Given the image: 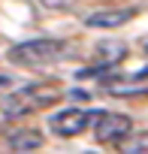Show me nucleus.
Segmentation results:
<instances>
[{
  "mask_svg": "<svg viewBox=\"0 0 148 154\" xmlns=\"http://www.w3.org/2000/svg\"><path fill=\"white\" fill-rule=\"evenodd\" d=\"M127 151H145V133H139V142H133V145H127Z\"/></svg>",
  "mask_w": 148,
  "mask_h": 154,
  "instance_id": "nucleus-10",
  "label": "nucleus"
},
{
  "mask_svg": "<svg viewBox=\"0 0 148 154\" xmlns=\"http://www.w3.org/2000/svg\"><path fill=\"white\" fill-rule=\"evenodd\" d=\"M9 148L12 151H39L42 148V133L39 130H15L9 136Z\"/></svg>",
  "mask_w": 148,
  "mask_h": 154,
  "instance_id": "nucleus-8",
  "label": "nucleus"
},
{
  "mask_svg": "<svg viewBox=\"0 0 148 154\" xmlns=\"http://www.w3.org/2000/svg\"><path fill=\"white\" fill-rule=\"evenodd\" d=\"M66 42L63 39H27V42H18L6 51V60L9 63H18V66H45V63H54L60 57H66Z\"/></svg>",
  "mask_w": 148,
  "mask_h": 154,
  "instance_id": "nucleus-1",
  "label": "nucleus"
},
{
  "mask_svg": "<svg viewBox=\"0 0 148 154\" xmlns=\"http://www.w3.org/2000/svg\"><path fill=\"white\" fill-rule=\"evenodd\" d=\"M100 112H85V109H60L48 118V127L54 136L60 139H72V136H79L82 130H88V124L97 118Z\"/></svg>",
  "mask_w": 148,
  "mask_h": 154,
  "instance_id": "nucleus-2",
  "label": "nucleus"
},
{
  "mask_svg": "<svg viewBox=\"0 0 148 154\" xmlns=\"http://www.w3.org/2000/svg\"><path fill=\"white\" fill-rule=\"evenodd\" d=\"M124 54H127L124 42H100V45H97L94 66L82 69V72H79V79H88V75H100V69H112L118 60H124Z\"/></svg>",
  "mask_w": 148,
  "mask_h": 154,
  "instance_id": "nucleus-5",
  "label": "nucleus"
},
{
  "mask_svg": "<svg viewBox=\"0 0 148 154\" xmlns=\"http://www.w3.org/2000/svg\"><path fill=\"white\" fill-rule=\"evenodd\" d=\"M103 91L112 97H133V94H145V72H136L130 79H109L103 82Z\"/></svg>",
  "mask_w": 148,
  "mask_h": 154,
  "instance_id": "nucleus-6",
  "label": "nucleus"
},
{
  "mask_svg": "<svg viewBox=\"0 0 148 154\" xmlns=\"http://www.w3.org/2000/svg\"><path fill=\"white\" fill-rule=\"evenodd\" d=\"M100 121H94V136L100 145H118L130 136L133 130V121L127 115H118V112H100L97 115Z\"/></svg>",
  "mask_w": 148,
  "mask_h": 154,
  "instance_id": "nucleus-3",
  "label": "nucleus"
},
{
  "mask_svg": "<svg viewBox=\"0 0 148 154\" xmlns=\"http://www.w3.org/2000/svg\"><path fill=\"white\" fill-rule=\"evenodd\" d=\"M39 3L45 6V9H54V12H60V9H69L76 0H39Z\"/></svg>",
  "mask_w": 148,
  "mask_h": 154,
  "instance_id": "nucleus-9",
  "label": "nucleus"
},
{
  "mask_svg": "<svg viewBox=\"0 0 148 154\" xmlns=\"http://www.w3.org/2000/svg\"><path fill=\"white\" fill-rule=\"evenodd\" d=\"M36 94H39V97H33V88H24V91L6 97V100H3V112H6V115H24V112L42 109V106H48L51 100H57L54 91H45V88L36 91Z\"/></svg>",
  "mask_w": 148,
  "mask_h": 154,
  "instance_id": "nucleus-4",
  "label": "nucleus"
},
{
  "mask_svg": "<svg viewBox=\"0 0 148 154\" xmlns=\"http://www.w3.org/2000/svg\"><path fill=\"white\" fill-rule=\"evenodd\" d=\"M130 18H136V9H103L85 18V27H121Z\"/></svg>",
  "mask_w": 148,
  "mask_h": 154,
  "instance_id": "nucleus-7",
  "label": "nucleus"
}]
</instances>
